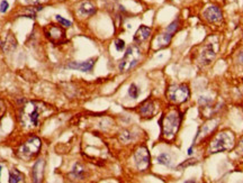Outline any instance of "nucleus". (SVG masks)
Segmentation results:
<instances>
[{
  "mask_svg": "<svg viewBox=\"0 0 243 183\" xmlns=\"http://www.w3.org/2000/svg\"><path fill=\"white\" fill-rule=\"evenodd\" d=\"M41 103L35 102V101H28L21 108L20 113H19V120L23 127L26 129L35 128L38 126V120H40L41 113Z\"/></svg>",
  "mask_w": 243,
  "mask_h": 183,
  "instance_id": "1",
  "label": "nucleus"
},
{
  "mask_svg": "<svg viewBox=\"0 0 243 183\" xmlns=\"http://www.w3.org/2000/svg\"><path fill=\"white\" fill-rule=\"evenodd\" d=\"M235 137L232 132H222L217 135L216 137L212 140L211 145L208 147L209 154L219 153V152L230 151L234 147Z\"/></svg>",
  "mask_w": 243,
  "mask_h": 183,
  "instance_id": "2",
  "label": "nucleus"
},
{
  "mask_svg": "<svg viewBox=\"0 0 243 183\" xmlns=\"http://www.w3.org/2000/svg\"><path fill=\"white\" fill-rule=\"evenodd\" d=\"M181 116L178 110H170L162 118V135L167 139H172L179 129Z\"/></svg>",
  "mask_w": 243,
  "mask_h": 183,
  "instance_id": "3",
  "label": "nucleus"
},
{
  "mask_svg": "<svg viewBox=\"0 0 243 183\" xmlns=\"http://www.w3.org/2000/svg\"><path fill=\"white\" fill-rule=\"evenodd\" d=\"M140 59H141V52L139 47H136L135 45L128 46L119 63V70L122 72H127L139 63Z\"/></svg>",
  "mask_w": 243,
  "mask_h": 183,
  "instance_id": "4",
  "label": "nucleus"
},
{
  "mask_svg": "<svg viewBox=\"0 0 243 183\" xmlns=\"http://www.w3.org/2000/svg\"><path fill=\"white\" fill-rule=\"evenodd\" d=\"M167 97L174 103H182L189 97V89L185 84L171 86L167 92Z\"/></svg>",
  "mask_w": 243,
  "mask_h": 183,
  "instance_id": "5",
  "label": "nucleus"
},
{
  "mask_svg": "<svg viewBox=\"0 0 243 183\" xmlns=\"http://www.w3.org/2000/svg\"><path fill=\"white\" fill-rule=\"evenodd\" d=\"M41 139L36 136H32L25 142L19 148V155L23 159H30L40 152Z\"/></svg>",
  "mask_w": 243,
  "mask_h": 183,
  "instance_id": "6",
  "label": "nucleus"
},
{
  "mask_svg": "<svg viewBox=\"0 0 243 183\" xmlns=\"http://www.w3.org/2000/svg\"><path fill=\"white\" fill-rule=\"evenodd\" d=\"M178 25H179V22H178V20L172 22L168 26L166 32L162 33L161 35H159L158 37H157L155 43H154L157 49H162V47H166V46L169 45V43L171 42V38H172L174 34L177 32V29H178Z\"/></svg>",
  "mask_w": 243,
  "mask_h": 183,
  "instance_id": "7",
  "label": "nucleus"
},
{
  "mask_svg": "<svg viewBox=\"0 0 243 183\" xmlns=\"http://www.w3.org/2000/svg\"><path fill=\"white\" fill-rule=\"evenodd\" d=\"M45 36L54 44H61L64 42V30L62 26L55 24H50L44 28Z\"/></svg>",
  "mask_w": 243,
  "mask_h": 183,
  "instance_id": "8",
  "label": "nucleus"
},
{
  "mask_svg": "<svg viewBox=\"0 0 243 183\" xmlns=\"http://www.w3.org/2000/svg\"><path fill=\"white\" fill-rule=\"evenodd\" d=\"M134 161H135V165H136L137 170L140 171H145L150 165V154L147 148L144 146H141L136 149V152L134 153Z\"/></svg>",
  "mask_w": 243,
  "mask_h": 183,
  "instance_id": "9",
  "label": "nucleus"
},
{
  "mask_svg": "<svg viewBox=\"0 0 243 183\" xmlns=\"http://www.w3.org/2000/svg\"><path fill=\"white\" fill-rule=\"evenodd\" d=\"M215 56H216V43L208 42L202 50L199 61L204 65L211 64L212 61L215 59Z\"/></svg>",
  "mask_w": 243,
  "mask_h": 183,
  "instance_id": "10",
  "label": "nucleus"
},
{
  "mask_svg": "<svg viewBox=\"0 0 243 183\" xmlns=\"http://www.w3.org/2000/svg\"><path fill=\"white\" fill-rule=\"evenodd\" d=\"M204 17L207 22L209 23H221L223 19L222 10L217 7V6H208L203 13Z\"/></svg>",
  "mask_w": 243,
  "mask_h": 183,
  "instance_id": "11",
  "label": "nucleus"
},
{
  "mask_svg": "<svg viewBox=\"0 0 243 183\" xmlns=\"http://www.w3.org/2000/svg\"><path fill=\"white\" fill-rule=\"evenodd\" d=\"M44 169H45V161L43 159H40L35 162L34 166H33V181L34 182H41L43 180V175H44Z\"/></svg>",
  "mask_w": 243,
  "mask_h": 183,
  "instance_id": "12",
  "label": "nucleus"
},
{
  "mask_svg": "<svg viewBox=\"0 0 243 183\" xmlns=\"http://www.w3.org/2000/svg\"><path fill=\"white\" fill-rule=\"evenodd\" d=\"M95 65V59L87 60L83 62H71L68 64L69 69H73V70L82 71V72H88V71L92 70V67Z\"/></svg>",
  "mask_w": 243,
  "mask_h": 183,
  "instance_id": "13",
  "label": "nucleus"
},
{
  "mask_svg": "<svg viewBox=\"0 0 243 183\" xmlns=\"http://www.w3.org/2000/svg\"><path fill=\"white\" fill-rule=\"evenodd\" d=\"M151 32H152V29H151L150 27L145 26V25H141V26L137 28L136 33H135V35H134V37H133V40L137 44L143 43V42H145V40L150 37Z\"/></svg>",
  "mask_w": 243,
  "mask_h": 183,
  "instance_id": "14",
  "label": "nucleus"
},
{
  "mask_svg": "<svg viewBox=\"0 0 243 183\" xmlns=\"http://www.w3.org/2000/svg\"><path fill=\"white\" fill-rule=\"evenodd\" d=\"M155 112L154 102L151 99H147L146 101L140 106V113L143 118H151Z\"/></svg>",
  "mask_w": 243,
  "mask_h": 183,
  "instance_id": "15",
  "label": "nucleus"
},
{
  "mask_svg": "<svg viewBox=\"0 0 243 183\" xmlns=\"http://www.w3.org/2000/svg\"><path fill=\"white\" fill-rule=\"evenodd\" d=\"M78 13L83 17L91 16V15H95L96 13V7L90 1H85V3H80V6H79Z\"/></svg>",
  "mask_w": 243,
  "mask_h": 183,
  "instance_id": "16",
  "label": "nucleus"
},
{
  "mask_svg": "<svg viewBox=\"0 0 243 183\" xmlns=\"http://www.w3.org/2000/svg\"><path fill=\"white\" fill-rule=\"evenodd\" d=\"M0 45L3 46L5 51H13V50L16 49L17 42H16V39H15V37H14L11 34H8L7 37H6V40L5 42H3V43H0Z\"/></svg>",
  "mask_w": 243,
  "mask_h": 183,
  "instance_id": "17",
  "label": "nucleus"
},
{
  "mask_svg": "<svg viewBox=\"0 0 243 183\" xmlns=\"http://www.w3.org/2000/svg\"><path fill=\"white\" fill-rule=\"evenodd\" d=\"M24 181V176L17 169H13L9 173V182L10 183H18Z\"/></svg>",
  "mask_w": 243,
  "mask_h": 183,
  "instance_id": "18",
  "label": "nucleus"
},
{
  "mask_svg": "<svg viewBox=\"0 0 243 183\" xmlns=\"http://www.w3.org/2000/svg\"><path fill=\"white\" fill-rule=\"evenodd\" d=\"M157 161H158L159 164L164 165V166H170L171 165V156L167 153L160 154L158 156V159H157Z\"/></svg>",
  "mask_w": 243,
  "mask_h": 183,
  "instance_id": "19",
  "label": "nucleus"
},
{
  "mask_svg": "<svg viewBox=\"0 0 243 183\" xmlns=\"http://www.w3.org/2000/svg\"><path fill=\"white\" fill-rule=\"evenodd\" d=\"M128 96H130L132 99H136V98L140 96V89L134 83L130 86V89H128Z\"/></svg>",
  "mask_w": 243,
  "mask_h": 183,
  "instance_id": "20",
  "label": "nucleus"
},
{
  "mask_svg": "<svg viewBox=\"0 0 243 183\" xmlns=\"http://www.w3.org/2000/svg\"><path fill=\"white\" fill-rule=\"evenodd\" d=\"M55 19H56V22L59 23L62 27H64V28H69V27L72 26V23L70 22V20H68V19L63 18V17L60 16V15H56Z\"/></svg>",
  "mask_w": 243,
  "mask_h": 183,
  "instance_id": "21",
  "label": "nucleus"
},
{
  "mask_svg": "<svg viewBox=\"0 0 243 183\" xmlns=\"http://www.w3.org/2000/svg\"><path fill=\"white\" fill-rule=\"evenodd\" d=\"M72 174L75 175V178H82V174H83V167L81 166L79 163L73 166V170H72Z\"/></svg>",
  "mask_w": 243,
  "mask_h": 183,
  "instance_id": "22",
  "label": "nucleus"
},
{
  "mask_svg": "<svg viewBox=\"0 0 243 183\" xmlns=\"http://www.w3.org/2000/svg\"><path fill=\"white\" fill-rule=\"evenodd\" d=\"M115 47L118 52L124 51V49H125V42H124L123 39H119V38H118V39L115 40Z\"/></svg>",
  "mask_w": 243,
  "mask_h": 183,
  "instance_id": "23",
  "label": "nucleus"
},
{
  "mask_svg": "<svg viewBox=\"0 0 243 183\" xmlns=\"http://www.w3.org/2000/svg\"><path fill=\"white\" fill-rule=\"evenodd\" d=\"M9 8V3L7 0H3L1 3H0V13H7V10H8Z\"/></svg>",
  "mask_w": 243,
  "mask_h": 183,
  "instance_id": "24",
  "label": "nucleus"
},
{
  "mask_svg": "<svg viewBox=\"0 0 243 183\" xmlns=\"http://www.w3.org/2000/svg\"><path fill=\"white\" fill-rule=\"evenodd\" d=\"M119 139L122 140V142H124V143H126V142H128V140L132 139V135L130 134V132H124L123 134L120 135Z\"/></svg>",
  "mask_w": 243,
  "mask_h": 183,
  "instance_id": "25",
  "label": "nucleus"
},
{
  "mask_svg": "<svg viewBox=\"0 0 243 183\" xmlns=\"http://www.w3.org/2000/svg\"><path fill=\"white\" fill-rule=\"evenodd\" d=\"M26 3H30V5H34V6H37V5H42V3H47L48 0H24Z\"/></svg>",
  "mask_w": 243,
  "mask_h": 183,
  "instance_id": "26",
  "label": "nucleus"
},
{
  "mask_svg": "<svg viewBox=\"0 0 243 183\" xmlns=\"http://www.w3.org/2000/svg\"><path fill=\"white\" fill-rule=\"evenodd\" d=\"M236 153L239 154V155H243V137L240 139V143L238 144V146H236Z\"/></svg>",
  "mask_w": 243,
  "mask_h": 183,
  "instance_id": "27",
  "label": "nucleus"
},
{
  "mask_svg": "<svg viewBox=\"0 0 243 183\" xmlns=\"http://www.w3.org/2000/svg\"><path fill=\"white\" fill-rule=\"evenodd\" d=\"M198 102L201 105H208L209 102H212V99H208L207 97H201L198 100Z\"/></svg>",
  "mask_w": 243,
  "mask_h": 183,
  "instance_id": "28",
  "label": "nucleus"
},
{
  "mask_svg": "<svg viewBox=\"0 0 243 183\" xmlns=\"http://www.w3.org/2000/svg\"><path fill=\"white\" fill-rule=\"evenodd\" d=\"M5 111H6V107H5V105H3V102L0 100V118L3 116V113H5Z\"/></svg>",
  "mask_w": 243,
  "mask_h": 183,
  "instance_id": "29",
  "label": "nucleus"
},
{
  "mask_svg": "<svg viewBox=\"0 0 243 183\" xmlns=\"http://www.w3.org/2000/svg\"><path fill=\"white\" fill-rule=\"evenodd\" d=\"M1 170H3V166L0 165V175H1Z\"/></svg>",
  "mask_w": 243,
  "mask_h": 183,
  "instance_id": "30",
  "label": "nucleus"
}]
</instances>
